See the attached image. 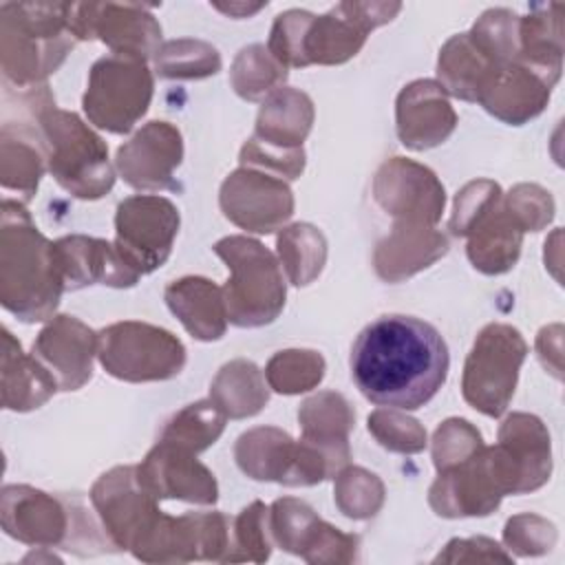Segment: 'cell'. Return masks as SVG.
Returning a JSON list of instances; mask_svg holds the SVG:
<instances>
[{
  "label": "cell",
  "mask_w": 565,
  "mask_h": 565,
  "mask_svg": "<svg viewBox=\"0 0 565 565\" xmlns=\"http://www.w3.org/2000/svg\"><path fill=\"white\" fill-rule=\"evenodd\" d=\"M216 406L230 417H247L263 408L267 391L260 382L258 369L252 362L236 360L225 364L212 384Z\"/></svg>",
  "instance_id": "21"
},
{
  "label": "cell",
  "mask_w": 565,
  "mask_h": 565,
  "mask_svg": "<svg viewBox=\"0 0 565 565\" xmlns=\"http://www.w3.org/2000/svg\"><path fill=\"white\" fill-rule=\"evenodd\" d=\"M324 362L313 351H280L269 360L267 380L278 393L309 391L322 380Z\"/></svg>",
  "instance_id": "24"
},
{
  "label": "cell",
  "mask_w": 565,
  "mask_h": 565,
  "mask_svg": "<svg viewBox=\"0 0 565 565\" xmlns=\"http://www.w3.org/2000/svg\"><path fill=\"white\" fill-rule=\"evenodd\" d=\"M369 430L377 437L384 448L397 452H417L426 446V433L415 419L402 417L399 413L377 411L369 417Z\"/></svg>",
  "instance_id": "26"
},
{
  "label": "cell",
  "mask_w": 565,
  "mask_h": 565,
  "mask_svg": "<svg viewBox=\"0 0 565 565\" xmlns=\"http://www.w3.org/2000/svg\"><path fill=\"white\" fill-rule=\"evenodd\" d=\"M300 422L305 426V444L316 448L329 461L331 470L349 459L347 430L353 415L342 395L322 393L307 399L300 411Z\"/></svg>",
  "instance_id": "17"
},
{
  "label": "cell",
  "mask_w": 565,
  "mask_h": 565,
  "mask_svg": "<svg viewBox=\"0 0 565 565\" xmlns=\"http://www.w3.org/2000/svg\"><path fill=\"white\" fill-rule=\"evenodd\" d=\"M525 342L521 333L505 324H490L475 342L463 373V397L472 408L497 417L505 411L519 366L525 358Z\"/></svg>",
  "instance_id": "5"
},
{
  "label": "cell",
  "mask_w": 565,
  "mask_h": 565,
  "mask_svg": "<svg viewBox=\"0 0 565 565\" xmlns=\"http://www.w3.org/2000/svg\"><path fill=\"white\" fill-rule=\"evenodd\" d=\"M349 364L355 386L369 402L415 411L428 404L446 382L450 355L433 324L391 313L360 331Z\"/></svg>",
  "instance_id": "1"
},
{
  "label": "cell",
  "mask_w": 565,
  "mask_h": 565,
  "mask_svg": "<svg viewBox=\"0 0 565 565\" xmlns=\"http://www.w3.org/2000/svg\"><path fill=\"white\" fill-rule=\"evenodd\" d=\"M424 121L435 146L455 128V113L435 82H415L406 86L397 99V132L404 146L424 150Z\"/></svg>",
  "instance_id": "16"
},
{
  "label": "cell",
  "mask_w": 565,
  "mask_h": 565,
  "mask_svg": "<svg viewBox=\"0 0 565 565\" xmlns=\"http://www.w3.org/2000/svg\"><path fill=\"white\" fill-rule=\"evenodd\" d=\"M280 258L294 285H307L322 269L324 260V238L311 225H294L278 238Z\"/></svg>",
  "instance_id": "22"
},
{
  "label": "cell",
  "mask_w": 565,
  "mask_h": 565,
  "mask_svg": "<svg viewBox=\"0 0 565 565\" xmlns=\"http://www.w3.org/2000/svg\"><path fill=\"white\" fill-rule=\"evenodd\" d=\"M550 88L552 86L527 66L510 62L494 66L477 102L508 124H523L543 110Z\"/></svg>",
  "instance_id": "14"
},
{
  "label": "cell",
  "mask_w": 565,
  "mask_h": 565,
  "mask_svg": "<svg viewBox=\"0 0 565 565\" xmlns=\"http://www.w3.org/2000/svg\"><path fill=\"white\" fill-rule=\"evenodd\" d=\"M214 252L232 269L225 285L227 318L238 327L271 322L285 305V282L274 256L260 243L243 236L218 241Z\"/></svg>",
  "instance_id": "3"
},
{
  "label": "cell",
  "mask_w": 565,
  "mask_h": 565,
  "mask_svg": "<svg viewBox=\"0 0 565 565\" xmlns=\"http://www.w3.org/2000/svg\"><path fill=\"white\" fill-rule=\"evenodd\" d=\"M501 446L514 457L521 470L523 492L539 488L550 479V435L541 419L532 415H512L501 426Z\"/></svg>",
  "instance_id": "19"
},
{
  "label": "cell",
  "mask_w": 565,
  "mask_h": 565,
  "mask_svg": "<svg viewBox=\"0 0 565 565\" xmlns=\"http://www.w3.org/2000/svg\"><path fill=\"white\" fill-rule=\"evenodd\" d=\"M152 95L150 73L139 57L110 55L90 71L84 110L99 128L128 132L146 113Z\"/></svg>",
  "instance_id": "8"
},
{
  "label": "cell",
  "mask_w": 565,
  "mask_h": 565,
  "mask_svg": "<svg viewBox=\"0 0 565 565\" xmlns=\"http://www.w3.org/2000/svg\"><path fill=\"white\" fill-rule=\"evenodd\" d=\"M397 11L399 4L344 2L316 18L294 9L276 18L269 49L282 66L338 64L360 51L369 29L388 22Z\"/></svg>",
  "instance_id": "2"
},
{
  "label": "cell",
  "mask_w": 565,
  "mask_h": 565,
  "mask_svg": "<svg viewBox=\"0 0 565 565\" xmlns=\"http://www.w3.org/2000/svg\"><path fill=\"white\" fill-rule=\"evenodd\" d=\"M481 448L479 433L466 419H448L435 433V466L446 470Z\"/></svg>",
  "instance_id": "27"
},
{
  "label": "cell",
  "mask_w": 565,
  "mask_h": 565,
  "mask_svg": "<svg viewBox=\"0 0 565 565\" xmlns=\"http://www.w3.org/2000/svg\"><path fill=\"white\" fill-rule=\"evenodd\" d=\"M225 216L236 225L267 234L291 216V192L282 181L256 172H234L221 190Z\"/></svg>",
  "instance_id": "10"
},
{
  "label": "cell",
  "mask_w": 565,
  "mask_h": 565,
  "mask_svg": "<svg viewBox=\"0 0 565 565\" xmlns=\"http://www.w3.org/2000/svg\"><path fill=\"white\" fill-rule=\"evenodd\" d=\"M157 154H181V137L166 121H150L141 132L135 135L132 141L119 148V172L132 188H166L172 183V168L179 163L170 159H157Z\"/></svg>",
  "instance_id": "15"
},
{
  "label": "cell",
  "mask_w": 565,
  "mask_h": 565,
  "mask_svg": "<svg viewBox=\"0 0 565 565\" xmlns=\"http://www.w3.org/2000/svg\"><path fill=\"white\" fill-rule=\"evenodd\" d=\"M223 413L218 406L207 404V402H196L190 404L185 411H181L163 430V439L174 441L188 450H203L223 430Z\"/></svg>",
  "instance_id": "23"
},
{
  "label": "cell",
  "mask_w": 565,
  "mask_h": 565,
  "mask_svg": "<svg viewBox=\"0 0 565 565\" xmlns=\"http://www.w3.org/2000/svg\"><path fill=\"white\" fill-rule=\"evenodd\" d=\"M117 252L139 274L161 267L179 227L174 205L159 196H132L117 207Z\"/></svg>",
  "instance_id": "9"
},
{
  "label": "cell",
  "mask_w": 565,
  "mask_h": 565,
  "mask_svg": "<svg viewBox=\"0 0 565 565\" xmlns=\"http://www.w3.org/2000/svg\"><path fill=\"white\" fill-rule=\"evenodd\" d=\"M280 62H274L267 57V51L258 44L243 49L241 55L236 57L234 66L241 68H249L252 73H236L234 71V86L238 90V95L247 97V99H256L258 95H263L265 90H269L274 84H278L280 79H285L287 71H274V73H260L267 68L278 66Z\"/></svg>",
  "instance_id": "28"
},
{
  "label": "cell",
  "mask_w": 565,
  "mask_h": 565,
  "mask_svg": "<svg viewBox=\"0 0 565 565\" xmlns=\"http://www.w3.org/2000/svg\"><path fill=\"white\" fill-rule=\"evenodd\" d=\"M311 126V102L307 95L296 90H280L269 97V102L260 108L256 135L260 137L258 143L282 150L296 152L302 150L300 143Z\"/></svg>",
  "instance_id": "20"
},
{
  "label": "cell",
  "mask_w": 565,
  "mask_h": 565,
  "mask_svg": "<svg viewBox=\"0 0 565 565\" xmlns=\"http://www.w3.org/2000/svg\"><path fill=\"white\" fill-rule=\"evenodd\" d=\"M221 66L216 49L203 42H170L157 51V68L166 77H205Z\"/></svg>",
  "instance_id": "25"
},
{
  "label": "cell",
  "mask_w": 565,
  "mask_h": 565,
  "mask_svg": "<svg viewBox=\"0 0 565 565\" xmlns=\"http://www.w3.org/2000/svg\"><path fill=\"white\" fill-rule=\"evenodd\" d=\"M51 143V172L82 199H97L113 185L108 150L75 115L53 110L44 117Z\"/></svg>",
  "instance_id": "7"
},
{
  "label": "cell",
  "mask_w": 565,
  "mask_h": 565,
  "mask_svg": "<svg viewBox=\"0 0 565 565\" xmlns=\"http://www.w3.org/2000/svg\"><path fill=\"white\" fill-rule=\"evenodd\" d=\"M99 358L110 375L146 382L177 375L185 362V351L163 329L141 322H119L102 331Z\"/></svg>",
  "instance_id": "6"
},
{
  "label": "cell",
  "mask_w": 565,
  "mask_h": 565,
  "mask_svg": "<svg viewBox=\"0 0 565 565\" xmlns=\"http://www.w3.org/2000/svg\"><path fill=\"white\" fill-rule=\"evenodd\" d=\"M512 218L519 223L521 230H539L552 218L554 203L547 192H543L536 185H519L514 192H510L508 207Z\"/></svg>",
  "instance_id": "29"
},
{
  "label": "cell",
  "mask_w": 565,
  "mask_h": 565,
  "mask_svg": "<svg viewBox=\"0 0 565 565\" xmlns=\"http://www.w3.org/2000/svg\"><path fill=\"white\" fill-rule=\"evenodd\" d=\"M455 234H468V256L486 274L508 271L521 249V227L512 214L501 207L499 185L490 181L470 183L457 196L450 223Z\"/></svg>",
  "instance_id": "4"
},
{
  "label": "cell",
  "mask_w": 565,
  "mask_h": 565,
  "mask_svg": "<svg viewBox=\"0 0 565 565\" xmlns=\"http://www.w3.org/2000/svg\"><path fill=\"white\" fill-rule=\"evenodd\" d=\"M53 260L64 289H79L97 280L113 287H128L139 278V271L124 260L117 247L97 238H62L53 245Z\"/></svg>",
  "instance_id": "12"
},
{
  "label": "cell",
  "mask_w": 565,
  "mask_h": 565,
  "mask_svg": "<svg viewBox=\"0 0 565 565\" xmlns=\"http://www.w3.org/2000/svg\"><path fill=\"white\" fill-rule=\"evenodd\" d=\"M168 307L199 340H216L225 331V298L205 278H183L166 289Z\"/></svg>",
  "instance_id": "18"
},
{
  "label": "cell",
  "mask_w": 565,
  "mask_h": 565,
  "mask_svg": "<svg viewBox=\"0 0 565 565\" xmlns=\"http://www.w3.org/2000/svg\"><path fill=\"white\" fill-rule=\"evenodd\" d=\"M137 479L154 499L177 497L196 503L216 501L214 475L192 459L188 448L168 439H163L137 468Z\"/></svg>",
  "instance_id": "11"
},
{
  "label": "cell",
  "mask_w": 565,
  "mask_h": 565,
  "mask_svg": "<svg viewBox=\"0 0 565 565\" xmlns=\"http://www.w3.org/2000/svg\"><path fill=\"white\" fill-rule=\"evenodd\" d=\"M99 338L79 320L60 316L51 322L33 344V353L55 371V384L64 391H75L90 377V358Z\"/></svg>",
  "instance_id": "13"
}]
</instances>
